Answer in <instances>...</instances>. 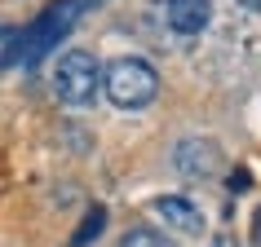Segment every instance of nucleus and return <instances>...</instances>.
<instances>
[{"instance_id":"1","label":"nucleus","mask_w":261,"mask_h":247,"mask_svg":"<svg viewBox=\"0 0 261 247\" xmlns=\"http://www.w3.org/2000/svg\"><path fill=\"white\" fill-rule=\"evenodd\" d=\"M93 5H97V0H58V5H49L27 31L9 27V31H5V67L14 71L18 62H27V67H31V62H40V57L49 53L71 27H75V14L93 9Z\"/></svg>"},{"instance_id":"2","label":"nucleus","mask_w":261,"mask_h":247,"mask_svg":"<svg viewBox=\"0 0 261 247\" xmlns=\"http://www.w3.org/2000/svg\"><path fill=\"white\" fill-rule=\"evenodd\" d=\"M49 84H54V97L62 106L84 110V106L97 102V93H107V71L97 62V53H89V49H67L54 62Z\"/></svg>"},{"instance_id":"3","label":"nucleus","mask_w":261,"mask_h":247,"mask_svg":"<svg viewBox=\"0 0 261 247\" xmlns=\"http://www.w3.org/2000/svg\"><path fill=\"white\" fill-rule=\"evenodd\" d=\"M107 97L120 110H142L160 97V71L142 57H120L107 67Z\"/></svg>"},{"instance_id":"4","label":"nucleus","mask_w":261,"mask_h":247,"mask_svg":"<svg viewBox=\"0 0 261 247\" xmlns=\"http://www.w3.org/2000/svg\"><path fill=\"white\" fill-rule=\"evenodd\" d=\"M173 172H177L181 181H213L221 172V146L213 137H181L177 146H173Z\"/></svg>"},{"instance_id":"5","label":"nucleus","mask_w":261,"mask_h":247,"mask_svg":"<svg viewBox=\"0 0 261 247\" xmlns=\"http://www.w3.org/2000/svg\"><path fill=\"white\" fill-rule=\"evenodd\" d=\"M151 212L177 234H199L204 230V212H199V203H191L186 194H160V199H151Z\"/></svg>"},{"instance_id":"6","label":"nucleus","mask_w":261,"mask_h":247,"mask_svg":"<svg viewBox=\"0 0 261 247\" xmlns=\"http://www.w3.org/2000/svg\"><path fill=\"white\" fill-rule=\"evenodd\" d=\"M164 22L177 36H199L213 22V0H164Z\"/></svg>"},{"instance_id":"7","label":"nucleus","mask_w":261,"mask_h":247,"mask_svg":"<svg viewBox=\"0 0 261 247\" xmlns=\"http://www.w3.org/2000/svg\"><path fill=\"white\" fill-rule=\"evenodd\" d=\"M102 230H107V207H89L84 225L71 234V247H89V243H97V238H102Z\"/></svg>"},{"instance_id":"8","label":"nucleus","mask_w":261,"mask_h":247,"mask_svg":"<svg viewBox=\"0 0 261 247\" xmlns=\"http://www.w3.org/2000/svg\"><path fill=\"white\" fill-rule=\"evenodd\" d=\"M120 247H173V238L151 230V225H133V230L120 234Z\"/></svg>"},{"instance_id":"9","label":"nucleus","mask_w":261,"mask_h":247,"mask_svg":"<svg viewBox=\"0 0 261 247\" xmlns=\"http://www.w3.org/2000/svg\"><path fill=\"white\" fill-rule=\"evenodd\" d=\"M252 247H261V207L252 212Z\"/></svg>"},{"instance_id":"10","label":"nucleus","mask_w":261,"mask_h":247,"mask_svg":"<svg viewBox=\"0 0 261 247\" xmlns=\"http://www.w3.org/2000/svg\"><path fill=\"white\" fill-rule=\"evenodd\" d=\"M234 5H244V9H252V14H261V0H234Z\"/></svg>"},{"instance_id":"11","label":"nucleus","mask_w":261,"mask_h":247,"mask_svg":"<svg viewBox=\"0 0 261 247\" xmlns=\"http://www.w3.org/2000/svg\"><path fill=\"white\" fill-rule=\"evenodd\" d=\"M213 247H239V243H234V238H217Z\"/></svg>"}]
</instances>
